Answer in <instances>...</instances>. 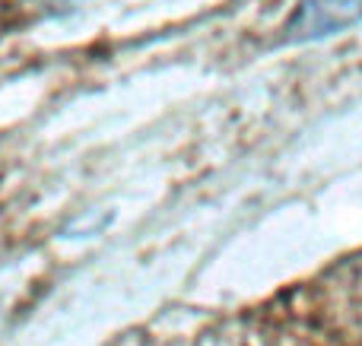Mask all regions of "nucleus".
Returning a JSON list of instances; mask_svg holds the SVG:
<instances>
[{
	"instance_id": "1",
	"label": "nucleus",
	"mask_w": 362,
	"mask_h": 346,
	"mask_svg": "<svg viewBox=\"0 0 362 346\" xmlns=\"http://www.w3.org/2000/svg\"><path fill=\"white\" fill-rule=\"evenodd\" d=\"M362 19V0H302L286 23L289 42H312Z\"/></svg>"
}]
</instances>
